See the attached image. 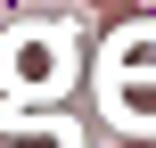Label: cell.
Listing matches in <instances>:
<instances>
[{
  "mask_svg": "<svg viewBox=\"0 0 156 148\" xmlns=\"http://www.w3.org/2000/svg\"><path fill=\"white\" fill-rule=\"evenodd\" d=\"M107 107L115 124H156V33H123L107 49Z\"/></svg>",
  "mask_w": 156,
  "mask_h": 148,
  "instance_id": "cell-1",
  "label": "cell"
},
{
  "mask_svg": "<svg viewBox=\"0 0 156 148\" xmlns=\"http://www.w3.org/2000/svg\"><path fill=\"white\" fill-rule=\"evenodd\" d=\"M0 66H8L16 107H33V91L58 99V82H66V33H16V41L0 49Z\"/></svg>",
  "mask_w": 156,
  "mask_h": 148,
  "instance_id": "cell-2",
  "label": "cell"
}]
</instances>
